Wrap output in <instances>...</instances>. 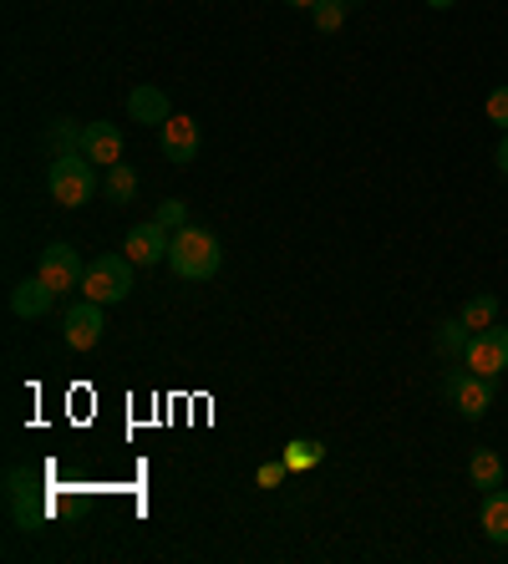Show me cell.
Wrapping results in <instances>:
<instances>
[{
  "mask_svg": "<svg viewBox=\"0 0 508 564\" xmlns=\"http://www.w3.org/2000/svg\"><path fill=\"white\" fill-rule=\"evenodd\" d=\"M169 264H173V275L179 280H214L219 275V264H224V250H219V239H214L209 229L188 224V229L173 235Z\"/></svg>",
  "mask_w": 508,
  "mask_h": 564,
  "instance_id": "1",
  "label": "cell"
},
{
  "mask_svg": "<svg viewBox=\"0 0 508 564\" xmlns=\"http://www.w3.org/2000/svg\"><path fill=\"white\" fill-rule=\"evenodd\" d=\"M46 188H52L56 204L82 209V204L97 194V163H91L87 153H56L52 169H46Z\"/></svg>",
  "mask_w": 508,
  "mask_h": 564,
  "instance_id": "2",
  "label": "cell"
},
{
  "mask_svg": "<svg viewBox=\"0 0 508 564\" xmlns=\"http://www.w3.org/2000/svg\"><path fill=\"white\" fill-rule=\"evenodd\" d=\"M82 295H87V301H97V305L128 301V295H132V260H128V250L97 254V260L87 264V275H82Z\"/></svg>",
  "mask_w": 508,
  "mask_h": 564,
  "instance_id": "3",
  "label": "cell"
},
{
  "mask_svg": "<svg viewBox=\"0 0 508 564\" xmlns=\"http://www.w3.org/2000/svg\"><path fill=\"white\" fill-rule=\"evenodd\" d=\"M494 381L498 377H478V371H468L463 361H457V367H447V377H443V397L468 422H478L483 412L494 408Z\"/></svg>",
  "mask_w": 508,
  "mask_h": 564,
  "instance_id": "4",
  "label": "cell"
},
{
  "mask_svg": "<svg viewBox=\"0 0 508 564\" xmlns=\"http://www.w3.org/2000/svg\"><path fill=\"white\" fill-rule=\"evenodd\" d=\"M36 275L46 280L56 295H66V290H82V275H87V264H82V250H77V245H46V250H41Z\"/></svg>",
  "mask_w": 508,
  "mask_h": 564,
  "instance_id": "5",
  "label": "cell"
},
{
  "mask_svg": "<svg viewBox=\"0 0 508 564\" xmlns=\"http://www.w3.org/2000/svg\"><path fill=\"white\" fill-rule=\"evenodd\" d=\"M122 250H128L132 264H163L169 260V250H173V235L158 219L153 224H132L128 239H122Z\"/></svg>",
  "mask_w": 508,
  "mask_h": 564,
  "instance_id": "6",
  "label": "cell"
},
{
  "mask_svg": "<svg viewBox=\"0 0 508 564\" xmlns=\"http://www.w3.org/2000/svg\"><path fill=\"white\" fill-rule=\"evenodd\" d=\"M62 341L72 346V351H91V346L102 341V305L97 301H82L66 311L62 321Z\"/></svg>",
  "mask_w": 508,
  "mask_h": 564,
  "instance_id": "7",
  "label": "cell"
},
{
  "mask_svg": "<svg viewBox=\"0 0 508 564\" xmlns=\"http://www.w3.org/2000/svg\"><path fill=\"white\" fill-rule=\"evenodd\" d=\"M158 143H163V158L183 169V163H194V158H198V143H204V132H198L194 118H179V112H173V118L158 128Z\"/></svg>",
  "mask_w": 508,
  "mask_h": 564,
  "instance_id": "8",
  "label": "cell"
},
{
  "mask_svg": "<svg viewBox=\"0 0 508 564\" xmlns=\"http://www.w3.org/2000/svg\"><path fill=\"white\" fill-rule=\"evenodd\" d=\"M128 118L143 122V128H163V122L173 118L169 93H163V87H132L128 93Z\"/></svg>",
  "mask_w": 508,
  "mask_h": 564,
  "instance_id": "9",
  "label": "cell"
},
{
  "mask_svg": "<svg viewBox=\"0 0 508 564\" xmlns=\"http://www.w3.org/2000/svg\"><path fill=\"white\" fill-rule=\"evenodd\" d=\"M82 153H87L91 163L112 169V163H122V132L112 128V122H87V132H82Z\"/></svg>",
  "mask_w": 508,
  "mask_h": 564,
  "instance_id": "10",
  "label": "cell"
},
{
  "mask_svg": "<svg viewBox=\"0 0 508 564\" xmlns=\"http://www.w3.org/2000/svg\"><path fill=\"white\" fill-rule=\"evenodd\" d=\"M52 301H56V290L46 285V280H21V285L11 290V311L21 315V321H36V315H46L52 311Z\"/></svg>",
  "mask_w": 508,
  "mask_h": 564,
  "instance_id": "11",
  "label": "cell"
},
{
  "mask_svg": "<svg viewBox=\"0 0 508 564\" xmlns=\"http://www.w3.org/2000/svg\"><path fill=\"white\" fill-rule=\"evenodd\" d=\"M36 484H26V473H11V513L21 529H36L41 519H46V509L36 503V494H31Z\"/></svg>",
  "mask_w": 508,
  "mask_h": 564,
  "instance_id": "12",
  "label": "cell"
},
{
  "mask_svg": "<svg viewBox=\"0 0 508 564\" xmlns=\"http://www.w3.org/2000/svg\"><path fill=\"white\" fill-rule=\"evenodd\" d=\"M483 534L494 539V544H508V488H488L483 494Z\"/></svg>",
  "mask_w": 508,
  "mask_h": 564,
  "instance_id": "13",
  "label": "cell"
},
{
  "mask_svg": "<svg viewBox=\"0 0 508 564\" xmlns=\"http://www.w3.org/2000/svg\"><path fill=\"white\" fill-rule=\"evenodd\" d=\"M468 478H473V488H483V494L498 488L504 484V458H498L494 447H478V453L468 458Z\"/></svg>",
  "mask_w": 508,
  "mask_h": 564,
  "instance_id": "14",
  "label": "cell"
},
{
  "mask_svg": "<svg viewBox=\"0 0 508 564\" xmlns=\"http://www.w3.org/2000/svg\"><path fill=\"white\" fill-rule=\"evenodd\" d=\"M102 194H107V204H132V198H138V173L128 169V163H112V169H107V178H102Z\"/></svg>",
  "mask_w": 508,
  "mask_h": 564,
  "instance_id": "15",
  "label": "cell"
},
{
  "mask_svg": "<svg viewBox=\"0 0 508 564\" xmlns=\"http://www.w3.org/2000/svg\"><path fill=\"white\" fill-rule=\"evenodd\" d=\"M468 336H473V330L463 326V315H457V321H443V326H437V336H432V341H437V356H447V361H463V351H468Z\"/></svg>",
  "mask_w": 508,
  "mask_h": 564,
  "instance_id": "16",
  "label": "cell"
},
{
  "mask_svg": "<svg viewBox=\"0 0 508 564\" xmlns=\"http://www.w3.org/2000/svg\"><path fill=\"white\" fill-rule=\"evenodd\" d=\"M280 458H285L290 473H305V468H315V463L326 458V447L311 443V437H295V443H285V453H280Z\"/></svg>",
  "mask_w": 508,
  "mask_h": 564,
  "instance_id": "17",
  "label": "cell"
},
{
  "mask_svg": "<svg viewBox=\"0 0 508 564\" xmlns=\"http://www.w3.org/2000/svg\"><path fill=\"white\" fill-rule=\"evenodd\" d=\"M498 321V295H473L468 305H463V326L468 330H488Z\"/></svg>",
  "mask_w": 508,
  "mask_h": 564,
  "instance_id": "18",
  "label": "cell"
},
{
  "mask_svg": "<svg viewBox=\"0 0 508 564\" xmlns=\"http://www.w3.org/2000/svg\"><path fill=\"white\" fill-rule=\"evenodd\" d=\"M346 11H352L346 0H315V6H311L315 31H341V26H346Z\"/></svg>",
  "mask_w": 508,
  "mask_h": 564,
  "instance_id": "19",
  "label": "cell"
},
{
  "mask_svg": "<svg viewBox=\"0 0 508 564\" xmlns=\"http://www.w3.org/2000/svg\"><path fill=\"white\" fill-rule=\"evenodd\" d=\"M153 219L163 224L169 235H179V229H188V209H183L179 198H163V204H158V214H153Z\"/></svg>",
  "mask_w": 508,
  "mask_h": 564,
  "instance_id": "20",
  "label": "cell"
},
{
  "mask_svg": "<svg viewBox=\"0 0 508 564\" xmlns=\"http://www.w3.org/2000/svg\"><path fill=\"white\" fill-rule=\"evenodd\" d=\"M483 107H488V122H498V128L508 132V87H494Z\"/></svg>",
  "mask_w": 508,
  "mask_h": 564,
  "instance_id": "21",
  "label": "cell"
},
{
  "mask_svg": "<svg viewBox=\"0 0 508 564\" xmlns=\"http://www.w3.org/2000/svg\"><path fill=\"white\" fill-rule=\"evenodd\" d=\"M285 458H274V463H260V473H255V484L260 488H274V484H285Z\"/></svg>",
  "mask_w": 508,
  "mask_h": 564,
  "instance_id": "22",
  "label": "cell"
},
{
  "mask_svg": "<svg viewBox=\"0 0 508 564\" xmlns=\"http://www.w3.org/2000/svg\"><path fill=\"white\" fill-rule=\"evenodd\" d=\"M498 173L508 178V132H504V143H498Z\"/></svg>",
  "mask_w": 508,
  "mask_h": 564,
  "instance_id": "23",
  "label": "cell"
},
{
  "mask_svg": "<svg viewBox=\"0 0 508 564\" xmlns=\"http://www.w3.org/2000/svg\"><path fill=\"white\" fill-rule=\"evenodd\" d=\"M428 6H432V11H453L457 0H428Z\"/></svg>",
  "mask_w": 508,
  "mask_h": 564,
  "instance_id": "24",
  "label": "cell"
},
{
  "mask_svg": "<svg viewBox=\"0 0 508 564\" xmlns=\"http://www.w3.org/2000/svg\"><path fill=\"white\" fill-rule=\"evenodd\" d=\"M285 6H295V11H311L315 0H285Z\"/></svg>",
  "mask_w": 508,
  "mask_h": 564,
  "instance_id": "25",
  "label": "cell"
},
{
  "mask_svg": "<svg viewBox=\"0 0 508 564\" xmlns=\"http://www.w3.org/2000/svg\"><path fill=\"white\" fill-rule=\"evenodd\" d=\"M346 6H361V0H346Z\"/></svg>",
  "mask_w": 508,
  "mask_h": 564,
  "instance_id": "26",
  "label": "cell"
}]
</instances>
